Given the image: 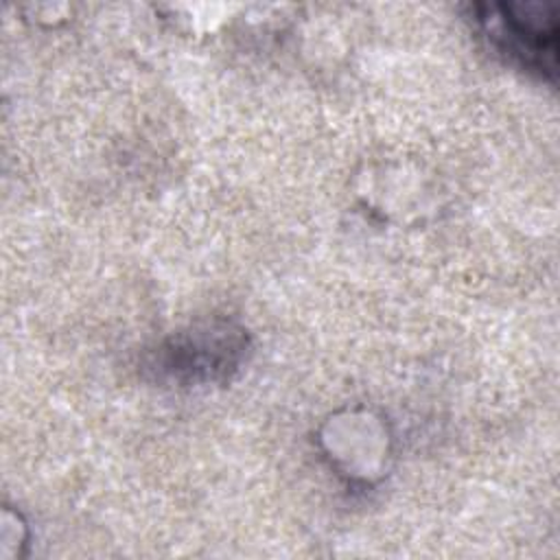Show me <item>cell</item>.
I'll list each match as a JSON object with an SVG mask.
<instances>
[{
  "label": "cell",
  "instance_id": "cell-2",
  "mask_svg": "<svg viewBox=\"0 0 560 560\" xmlns=\"http://www.w3.org/2000/svg\"><path fill=\"white\" fill-rule=\"evenodd\" d=\"M245 350V337L230 326L195 330L188 337L171 339L164 348V370L192 383L228 376L236 370Z\"/></svg>",
  "mask_w": 560,
  "mask_h": 560
},
{
  "label": "cell",
  "instance_id": "cell-1",
  "mask_svg": "<svg viewBox=\"0 0 560 560\" xmlns=\"http://www.w3.org/2000/svg\"><path fill=\"white\" fill-rule=\"evenodd\" d=\"M479 22L490 42L527 70H556L558 22L538 4H483Z\"/></svg>",
  "mask_w": 560,
  "mask_h": 560
}]
</instances>
